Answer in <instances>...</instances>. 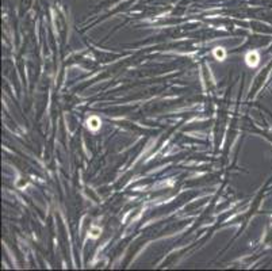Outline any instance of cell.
<instances>
[{
	"label": "cell",
	"mask_w": 272,
	"mask_h": 271,
	"mask_svg": "<svg viewBox=\"0 0 272 271\" xmlns=\"http://www.w3.org/2000/svg\"><path fill=\"white\" fill-rule=\"evenodd\" d=\"M246 64L249 67H256L259 64V56L256 52H251L246 54Z\"/></svg>",
	"instance_id": "cell-1"
},
{
	"label": "cell",
	"mask_w": 272,
	"mask_h": 271,
	"mask_svg": "<svg viewBox=\"0 0 272 271\" xmlns=\"http://www.w3.org/2000/svg\"><path fill=\"white\" fill-rule=\"evenodd\" d=\"M88 123H89L88 126L91 127V129H93V130H96V129H98V127H99V125H100L99 119H98V118H95V117H92L91 119L88 121Z\"/></svg>",
	"instance_id": "cell-2"
},
{
	"label": "cell",
	"mask_w": 272,
	"mask_h": 271,
	"mask_svg": "<svg viewBox=\"0 0 272 271\" xmlns=\"http://www.w3.org/2000/svg\"><path fill=\"white\" fill-rule=\"evenodd\" d=\"M219 54L222 56V58L225 57V53H223V50H222V49H221V50H215V56H217V57H219Z\"/></svg>",
	"instance_id": "cell-3"
}]
</instances>
